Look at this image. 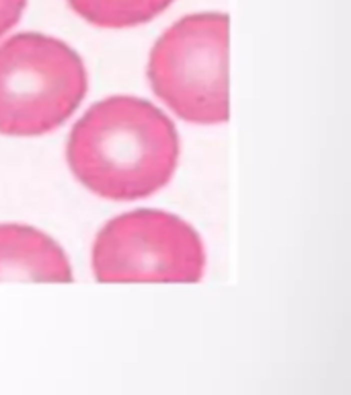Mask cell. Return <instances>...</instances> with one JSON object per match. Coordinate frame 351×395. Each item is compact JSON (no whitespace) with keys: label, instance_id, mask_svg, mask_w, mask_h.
<instances>
[{"label":"cell","instance_id":"52a82bcc","mask_svg":"<svg viewBox=\"0 0 351 395\" xmlns=\"http://www.w3.org/2000/svg\"><path fill=\"white\" fill-rule=\"evenodd\" d=\"M27 0H0V35L12 29L25 11Z\"/></svg>","mask_w":351,"mask_h":395},{"label":"cell","instance_id":"5b68a950","mask_svg":"<svg viewBox=\"0 0 351 395\" xmlns=\"http://www.w3.org/2000/svg\"><path fill=\"white\" fill-rule=\"evenodd\" d=\"M0 280L68 282L66 253L46 233L23 224H0Z\"/></svg>","mask_w":351,"mask_h":395},{"label":"cell","instance_id":"8992f818","mask_svg":"<svg viewBox=\"0 0 351 395\" xmlns=\"http://www.w3.org/2000/svg\"><path fill=\"white\" fill-rule=\"evenodd\" d=\"M68 5L92 25L122 29L152 21L172 0H68Z\"/></svg>","mask_w":351,"mask_h":395},{"label":"cell","instance_id":"6da1fadb","mask_svg":"<svg viewBox=\"0 0 351 395\" xmlns=\"http://www.w3.org/2000/svg\"><path fill=\"white\" fill-rule=\"evenodd\" d=\"M76 179L101 198L136 200L164 187L177 167L179 136L158 107L109 97L76 122L66 146Z\"/></svg>","mask_w":351,"mask_h":395},{"label":"cell","instance_id":"3957f363","mask_svg":"<svg viewBox=\"0 0 351 395\" xmlns=\"http://www.w3.org/2000/svg\"><path fill=\"white\" fill-rule=\"evenodd\" d=\"M152 91L179 118L220 124L228 118V19L189 15L166 29L148 60Z\"/></svg>","mask_w":351,"mask_h":395},{"label":"cell","instance_id":"7a4b0ae2","mask_svg":"<svg viewBox=\"0 0 351 395\" xmlns=\"http://www.w3.org/2000/svg\"><path fill=\"white\" fill-rule=\"evenodd\" d=\"M84 64L70 46L42 33L0 44V134L37 136L60 128L84 99Z\"/></svg>","mask_w":351,"mask_h":395},{"label":"cell","instance_id":"277c9868","mask_svg":"<svg viewBox=\"0 0 351 395\" xmlns=\"http://www.w3.org/2000/svg\"><path fill=\"white\" fill-rule=\"evenodd\" d=\"M204 266L200 235L162 210H136L109 220L92 247V270L103 282H195Z\"/></svg>","mask_w":351,"mask_h":395}]
</instances>
